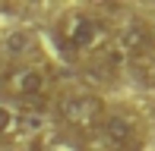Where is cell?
I'll use <instances>...</instances> for the list:
<instances>
[{
  "instance_id": "obj_1",
  "label": "cell",
  "mask_w": 155,
  "mask_h": 151,
  "mask_svg": "<svg viewBox=\"0 0 155 151\" xmlns=\"http://www.w3.org/2000/svg\"><path fill=\"white\" fill-rule=\"evenodd\" d=\"M57 38L70 54H98L108 47V25L86 10H67L57 19Z\"/></svg>"
},
{
  "instance_id": "obj_2",
  "label": "cell",
  "mask_w": 155,
  "mask_h": 151,
  "mask_svg": "<svg viewBox=\"0 0 155 151\" xmlns=\"http://www.w3.org/2000/svg\"><path fill=\"white\" fill-rule=\"evenodd\" d=\"M54 110H57L63 126H70L73 132L89 135V132H98V129H101L104 116H108V104H104L101 94H95V91L70 88V91H63L57 98Z\"/></svg>"
},
{
  "instance_id": "obj_3",
  "label": "cell",
  "mask_w": 155,
  "mask_h": 151,
  "mask_svg": "<svg viewBox=\"0 0 155 151\" xmlns=\"http://www.w3.org/2000/svg\"><path fill=\"white\" fill-rule=\"evenodd\" d=\"M98 132H101L108 151H143L146 139H149L146 123L136 113H127V110H108Z\"/></svg>"
},
{
  "instance_id": "obj_4",
  "label": "cell",
  "mask_w": 155,
  "mask_h": 151,
  "mask_svg": "<svg viewBox=\"0 0 155 151\" xmlns=\"http://www.w3.org/2000/svg\"><path fill=\"white\" fill-rule=\"evenodd\" d=\"M114 51L124 60H136V57H149L155 54V32L149 22L143 19H127L120 29L114 32Z\"/></svg>"
},
{
  "instance_id": "obj_5",
  "label": "cell",
  "mask_w": 155,
  "mask_h": 151,
  "mask_svg": "<svg viewBox=\"0 0 155 151\" xmlns=\"http://www.w3.org/2000/svg\"><path fill=\"white\" fill-rule=\"evenodd\" d=\"M6 88L22 101H41L48 91V72L35 63H22L13 72H6Z\"/></svg>"
},
{
  "instance_id": "obj_6",
  "label": "cell",
  "mask_w": 155,
  "mask_h": 151,
  "mask_svg": "<svg viewBox=\"0 0 155 151\" xmlns=\"http://www.w3.org/2000/svg\"><path fill=\"white\" fill-rule=\"evenodd\" d=\"M35 151H82V145L60 129H45L35 139Z\"/></svg>"
},
{
  "instance_id": "obj_7",
  "label": "cell",
  "mask_w": 155,
  "mask_h": 151,
  "mask_svg": "<svg viewBox=\"0 0 155 151\" xmlns=\"http://www.w3.org/2000/svg\"><path fill=\"white\" fill-rule=\"evenodd\" d=\"M127 66H130L133 79H136L139 85L155 88V54H149V57H136V60H127Z\"/></svg>"
},
{
  "instance_id": "obj_8",
  "label": "cell",
  "mask_w": 155,
  "mask_h": 151,
  "mask_svg": "<svg viewBox=\"0 0 155 151\" xmlns=\"http://www.w3.org/2000/svg\"><path fill=\"white\" fill-rule=\"evenodd\" d=\"M19 126H22V116L13 110V107L0 104V142H3V139H13V135L19 132Z\"/></svg>"
},
{
  "instance_id": "obj_9",
  "label": "cell",
  "mask_w": 155,
  "mask_h": 151,
  "mask_svg": "<svg viewBox=\"0 0 155 151\" xmlns=\"http://www.w3.org/2000/svg\"><path fill=\"white\" fill-rule=\"evenodd\" d=\"M32 44H35V41H32V35H29V32H16V35H10V38H6L3 51L10 54V57H19V54H25Z\"/></svg>"
}]
</instances>
